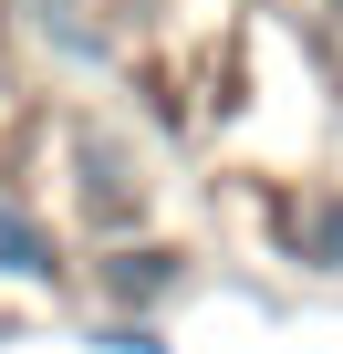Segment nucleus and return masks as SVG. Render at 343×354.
<instances>
[{
	"mask_svg": "<svg viewBox=\"0 0 343 354\" xmlns=\"http://www.w3.org/2000/svg\"><path fill=\"white\" fill-rule=\"evenodd\" d=\"M84 344H94V354H177V344H166V323H135V313H94Z\"/></svg>",
	"mask_w": 343,
	"mask_h": 354,
	"instance_id": "nucleus-5",
	"label": "nucleus"
},
{
	"mask_svg": "<svg viewBox=\"0 0 343 354\" xmlns=\"http://www.w3.org/2000/svg\"><path fill=\"white\" fill-rule=\"evenodd\" d=\"M281 271L343 292V177H291L281 188Z\"/></svg>",
	"mask_w": 343,
	"mask_h": 354,
	"instance_id": "nucleus-4",
	"label": "nucleus"
},
{
	"mask_svg": "<svg viewBox=\"0 0 343 354\" xmlns=\"http://www.w3.org/2000/svg\"><path fill=\"white\" fill-rule=\"evenodd\" d=\"M0 292H42V302L73 292V240L52 230V209H32L11 188V177H0Z\"/></svg>",
	"mask_w": 343,
	"mask_h": 354,
	"instance_id": "nucleus-3",
	"label": "nucleus"
},
{
	"mask_svg": "<svg viewBox=\"0 0 343 354\" xmlns=\"http://www.w3.org/2000/svg\"><path fill=\"white\" fill-rule=\"evenodd\" d=\"M63 167H73V219H84L94 240L146 230L156 167H146V146H135L125 115H73V125H63Z\"/></svg>",
	"mask_w": 343,
	"mask_h": 354,
	"instance_id": "nucleus-1",
	"label": "nucleus"
},
{
	"mask_svg": "<svg viewBox=\"0 0 343 354\" xmlns=\"http://www.w3.org/2000/svg\"><path fill=\"white\" fill-rule=\"evenodd\" d=\"M84 281H94V302H104V313H135V323H156L166 302L198 281V261H188L177 240H156V230H115V240H94Z\"/></svg>",
	"mask_w": 343,
	"mask_h": 354,
	"instance_id": "nucleus-2",
	"label": "nucleus"
}]
</instances>
